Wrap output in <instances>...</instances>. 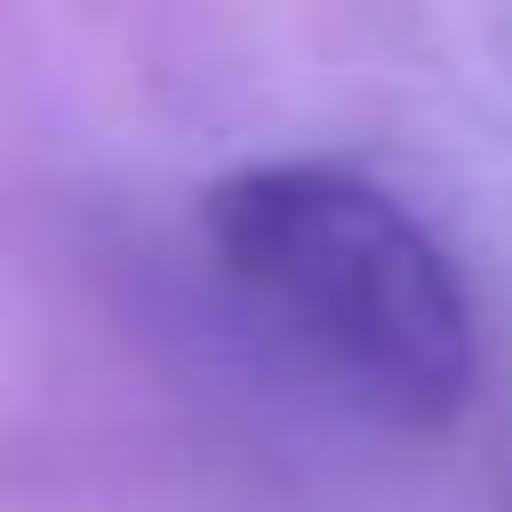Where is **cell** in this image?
<instances>
[{"label":"cell","instance_id":"obj_1","mask_svg":"<svg viewBox=\"0 0 512 512\" xmlns=\"http://www.w3.org/2000/svg\"><path fill=\"white\" fill-rule=\"evenodd\" d=\"M224 280L352 400L408 432L464 416L480 384L472 296L416 208L336 160L232 168L200 200Z\"/></svg>","mask_w":512,"mask_h":512}]
</instances>
